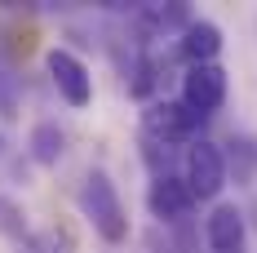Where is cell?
Here are the masks:
<instances>
[{"instance_id":"cell-7","label":"cell","mask_w":257,"mask_h":253,"mask_svg":"<svg viewBox=\"0 0 257 253\" xmlns=\"http://www.w3.org/2000/svg\"><path fill=\"white\" fill-rule=\"evenodd\" d=\"M147 209H151L155 222H186L195 209V196L178 174H160L147 182Z\"/></svg>"},{"instance_id":"cell-8","label":"cell","mask_w":257,"mask_h":253,"mask_svg":"<svg viewBox=\"0 0 257 253\" xmlns=\"http://www.w3.org/2000/svg\"><path fill=\"white\" fill-rule=\"evenodd\" d=\"M178 53L186 58V67H208V62H217V53H222V27L208 23V18H195V23L178 36Z\"/></svg>"},{"instance_id":"cell-2","label":"cell","mask_w":257,"mask_h":253,"mask_svg":"<svg viewBox=\"0 0 257 253\" xmlns=\"http://www.w3.org/2000/svg\"><path fill=\"white\" fill-rule=\"evenodd\" d=\"M182 182L191 187V196L195 204L200 200H217L222 196V187H226V155L217 142H208V138H195L186 155H182Z\"/></svg>"},{"instance_id":"cell-10","label":"cell","mask_w":257,"mask_h":253,"mask_svg":"<svg viewBox=\"0 0 257 253\" xmlns=\"http://www.w3.org/2000/svg\"><path fill=\"white\" fill-rule=\"evenodd\" d=\"M222 155H226V178L235 174V182H253L257 178V138H231Z\"/></svg>"},{"instance_id":"cell-5","label":"cell","mask_w":257,"mask_h":253,"mask_svg":"<svg viewBox=\"0 0 257 253\" xmlns=\"http://www.w3.org/2000/svg\"><path fill=\"white\" fill-rule=\"evenodd\" d=\"M231 94V80L226 71L217 67V62H208V67H186V76H182V102L195 111V116H213L222 102Z\"/></svg>"},{"instance_id":"cell-1","label":"cell","mask_w":257,"mask_h":253,"mask_svg":"<svg viewBox=\"0 0 257 253\" xmlns=\"http://www.w3.org/2000/svg\"><path fill=\"white\" fill-rule=\"evenodd\" d=\"M76 200H80V213L89 218V227L98 231L106 244H124V240H128L124 200H120V187L111 182V174H106V169H89V174H84Z\"/></svg>"},{"instance_id":"cell-6","label":"cell","mask_w":257,"mask_h":253,"mask_svg":"<svg viewBox=\"0 0 257 253\" xmlns=\"http://www.w3.org/2000/svg\"><path fill=\"white\" fill-rule=\"evenodd\" d=\"M204 244H208V253H244L248 227H244V209L235 200L213 204V213L204 218Z\"/></svg>"},{"instance_id":"cell-9","label":"cell","mask_w":257,"mask_h":253,"mask_svg":"<svg viewBox=\"0 0 257 253\" xmlns=\"http://www.w3.org/2000/svg\"><path fill=\"white\" fill-rule=\"evenodd\" d=\"M27 151H31L36 164L53 169V164L62 160V151H67V133H62V125H58V120H36V125H31V138H27Z\"/></svg>"},{"instance_id":"cell-4","label":"cell","mask_w":257,"mask_h":253,"mask_svg":"<svg viewBox=\"0 0 257 253\" xmlns=\"http://www.w3.org/2000/svg\"><path fill=\"white\" fill-rule=\"evenodd\" d=\"M45 71H49L53 89H58V98L67 102V107H89L93 102V76H89V67H84V58H76L71 49H49L45 53Z\"/></svg>"},{"instance_id":"cell-3","label":"cell","mask_w":257,"mask_h":253,"mask_svg":"<svg viewBox=\"0 0 257 253\" xmlns=\"http://www.w3.org/2000/svg\"><path fill=\"white\" fill-rule=\"evenodd\" d=\"M204 116H195L186 102H173V98H151L147 102V111H142V138H151V142H164V147H173V142H195V129H200Z\"/></svg>"},{"instance_id":"cell-11","label":"cell","mask_w":257,"mask_h":253,"mask_svg":"<svg viewBox=\"0 0 257 253\" xmlns=\"http://www.w3.org/2000/svg\"><path fill=\"white\" fill-rule=\"evenodd\" d=\"M14 253H76V240H71L67 231H58V227H45V231L23 235V240L14 244Z\"/></svg>"}]
</instances>
